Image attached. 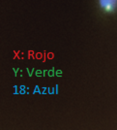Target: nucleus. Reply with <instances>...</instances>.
<instances>
[{
  "mask_svg": "<svg viewBox=\"0 0 117 130\" xmlns=\"http://www.w3.org/2000/svg\"><path fill=\"white\" fill-rule=\"evenodd\" d=\"M100 4L102 8H104L106 11H113L116 6V0H100Z\"/></svg>",
  "mask_w": 117,
  "mask_h": 130,
  "instance_id": "nucleus-1",
  "label": "nucleus"
}]
</instances>
